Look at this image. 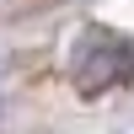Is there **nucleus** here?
<instances>
[{"label": "nucleus", "mask_w": 134, "mask_h": 134, "mask_svg": "<svg viewBox=\"0 0 134 134\" xmlns=\"http://www.w3.org/2000/svg\"><path fill=\"white\" fill-rule=\"evenodd\" d=\"M70 70H75V81H81L86 91H107L113 81L134 75V43L113 38V32H86V43L70 59Z\"/></svg>", "instance_id": "nucleus-1"}]
</instances>
